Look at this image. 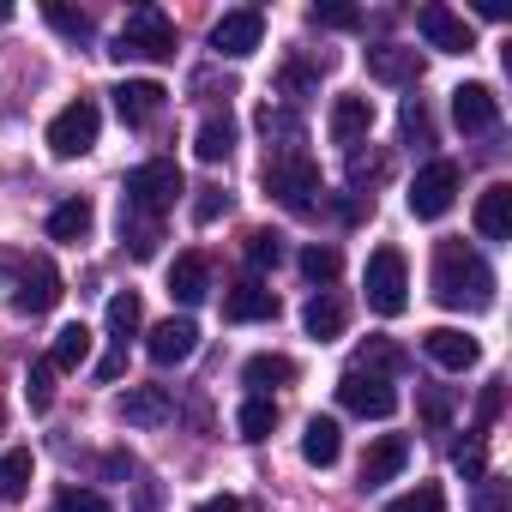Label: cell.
<instances>
[{"instance_id":"1","label":"cell","mask_w":512,"mask_h":512,"mask_svg":"<svg viewBox=\"0 0 512 512\" xmlns=\"http://www.w3.org/2000/svg\"><path fill=\"white\" fill-rule=\"evenodd\" d=\"M434 302L452 314H482L494 302V272L482 266L476 247H464V241L434 247Z\"/></svg>"},{"instance_id":"2","label":"cell","mask_w":512,"mask_h":512,"mask_svg":"<svg viewBox=\"0 0 512 512\" xmlns=\"http://www.w3.org/2000/svg\"><path fill=\"white\" fill-rule=\"evenodd\" d=\"M181 199V169L169 163V157H151V163H139L133 175H127V187H121V211H133V217H163L169 205Z\"/></svg>"},{"instance_id":"3","label":"cell","mask_w":512,"mask_h":512,"mask_svg":"<svg viewBox=\"0 0 512 512\" xmlns=\"http://www.w3.org/2000/svg\"><path fill=\"white\" fill-rule=\"evenodd\" d=\"M109 55H115V61H169V55H175V25H169L157 7H133Z\"/></svg>"},{"instance_id":"4","label":"cell","mask_w":512,"mask_h":512,"mask_svg":"<svg viewBox=\"0 0 512 512\" xmlns=\"http://www.w3.org/2000/svg\"><path fill=\"white\" fill-rule=\"evenodd\" d=\"M368 308L398 320L410 308V272H404V253L398 247H374L368 253Z\"/></svg>"},{"instance_id":"5","label":"cell","mask_w":512,"mask_h":512,"mask_svg":"<svg viewBox=\"0 0 512 512\" xmlns=\"http://www.w3.org/2000/svg\"><path fill=\"white\" fill-rule=\"evenodd\" d=\"M266 193L290 211H314L320 205V169L308 157H266Z\"/></svg>"},{"instance_id":"6","label":"cell","mask_w":512,"mask_h":512,"mask_svg":"<svg viewBox=\"0 0 512 512\" xmlns=\"http://www.w3.org/2000/svg\"><path fill=\"white\" fill-rule=\"evenodd\" d=\"M452 199H458V163H452V157L422 163L416 181H410V211H416L422 223H434V217L452 211Z\"/></svg>"},{"instance_id":"7","label":"cell","mask_w":512,"mask_h":512,"mask_svg":"<svg viewBox=\"0 0 512 512\" xmlns=\"http://www.w3.org/2000/svg\"><path fill=\"white\" fill-rule=\"evenodd\" d=\"M97 133H103V115H97L91 97H79V103H67V109L49 121V151H55V157H85V151L97 145Z\"/></svg>"},{"instance_id":"8","label":"cell","mask_w":512,"mask_h":512,"mask_svg":"<svg viewBox=\"0 0 512 512\" xmlns=\"http://www.w3.org/2000/svg\"><path fill=\"white\" fill-rule=\"evenodd\" d=\"M338 404H344L350 416L386 422V416L398 410V392H392V380H380V374H362V368H350V374L338 380Z\"/></svg>"},{"instance_id":"9","label":"cell","mask_w":512,"mask_h":512,"mask_svg":"<svg viewBox=\"0 0 512 512\" xmlns=\"http://www.w3.org/2000/svg\"><path fill=\"white\" fill-rule=\"evenodd\" d=\"M260 43H266V13H253V7H235L211 25V49L229 55V61H247Z\"/></svg>"},{"instance_id":"10","label":"cell","mask_w":512,"mask_h":512,"mask_svg":"<svg viewBox=\"0 0 512 512\" xmlns=\"http://www.w3.org/2000/svg\"><path fill=\"white\" fill-rule=\"evenodd\" d=\"M55 302H61V272H55L49 253H37V260H25V278H19L13 308H19V314H49Z\"/></svg>"},{"instance_id":"11","label":"cell","mask_w":512,"mask_h":512,"mask_svg":"<svg viewBox=\"0 0 512 512\" xmlns=\"http://www.w3.org/2000/svg\"><path fill=\"white\" fill-rule=\"evenodd\" d=\"M145 350H151V362H157V368H181V362L199 350V326H193L187 314H169L163 326H151Z\"/></svg>"},{"instance_id":"12","label":"cell","mask_w":512,"mask_h":512,"mask_svg":"<svg viewBox=\"0 0 512 512\" xmlns=\"http://www.w3.org/2000/svg\"><path fill=\"white\" fill-rule=\"evenodd\" d=\"M416 31H422L428 49H440V55H470V49H476L470 25H464L452 7H422V13H416Z\"/></svg>"},{"instance_id":"13","label":"cell","mask_w":512,"mask_h":512,"mask_svg":"<svg viewBox=\"0 0 512 512\" xmlns=\"http://www.w3.org/2000/svg\"><path fill=\"white\" fill-rule=\"evenodd\" d=\"M422 356L434 362V368H446V374H464V368H476V338L470 332H458V326H434V332H422Z\"/></svg>"},{"instance_id":"14","label":"cell","mask_w":512,"mask_h":512,"mask_svg":"<svg viewBox=\"0 0 512 512\" xmlns=\"http://www.w3.org/2000/svg\"><path fill=\"white\" fill-rule=\"evenodd\" d=\"M115 416H121L127 428H157V422L175 416V404H169L163 386H127V392L115 398Z\"/></svg>"},{"instance_id":"15","label":"cell","mask_w":512,"mask_h":512,"mask_svg":"<svg viewBox=\"0 0 512 512\" xmlns=\"http://www.w3.org/2000/svg\"><path fill=\"white\" fill-rule=\"evenodd\" d=\"M452 121H458V133H488L500 121V97L488 85H458L452 91Z\"/></svg>"},{"instance_id":"16","label":"cell","mask_w":512,"mask_h":512,"mask_svg":"<svg viewBox=\"0 0 512 512\" xmlns=\"http://www.w3.org/2000/svg\"><path fill=\"white\" fill-rule=\"evenodd\" d=\"M278 314V296L260 284V278H241L229 296H223V320H235V326H253V320H272Z\"/></svg>"},{"instance_id":"17","label":"cell","mask_w":512,"mask_h":512,"mask_svg":"<svg viewBox=\"0 0 512 512\" xmlns=\"http://www.w3.org/2000/svg\"><path fill=\"white\" fill-rule=\"evenodd\" d=\"M163 85L157 79H127V85H115V109H121V121L127 127H145V121H157L163 115Z\"/></svg>"},{"instance_id":"18","label":"cell","mask_w":512,"mask_h":512,"mask_svg":"<svg viewBox=\"0 0 512 512\" xmlns=\"http://www.w3.org/2000/svg\"><path fill=\"white\" fill-rule=\"evenodd\" d=\"M404 464H410V440H404V434H380V440L362 452V488H380V482H392Z\"/></svg>"},{"instance_id":"19","label":"cell","mask_w":512,"mask_h":512,"mask_svg":"<svg viewBox=\"0 0 512 512\" xmlns=\"http://www.w3.org/2000/svg\"><path fill=\"white\" fill-rule=\"evenodd\" d=\"M476 229H482V241H512V187H506V181L482 187V199H476Z\"/></svg>"},{"instance_id":"20","label":"cell","mask_w":512,"mask_h":512,"mask_svg":"<svg viewBox=\"0 0 512 512\" xmlns=\"http://www.w3.org/2000/svg\"><path fill=\"white\" fill-rule=\"evenodd\" d=\"M169 296H175L181 308H193V302L211 296V266H205V253H181V260L169 266Z\"/></svg>"},{"instance_id":"21","label":"cell","mask_w":512,"mask_h":512,"mask_svg":"<svg viewBox=\"0 0 512 512\" xmlns=\"http://www.w3.org/2000/svg\"><path fill=\"white\" fill-rule=\"evenodd\" d=\"M368 127H374V103L368 97H338L332 103V121H326L332 145H356V139H368Z\"/></svg>"},{"instance_id":"22","label":"cell","mask_w":512,"mask_h":512,"mask_svg":"<svg viewBox=\"0 0 512 512\" xmlns=\"http://www.w3.org/2000/svg\"><path fill=\"white\" fill-rule=\"evenodd\" d=\"M229 151H235V121H229V109H211L199 121V133H193V157L199 163H223Z\"/></svg>"},{"instance_id":"23","label":"cell","mask_w":512,"mask_h":512,"mask_svg":"<svg viewBox=\"0 0 512 512\" xmlns=\"http://www.w3.org/2000/svg\"><path fill=\"white\" fill-rule=\"evenodd\" d=\"M416 49H404V43H380V49H368V73L380 79V85H410L416 79Z\"/></svg>"},{"instance_id":"24","label":"cell","mask_w":512,"mask_h":512,"mask_svg":"<svg viewBox=\"0 0 512 512\" xmlns=\"http://www.w3.org/2000/svg\"><path fill=\"white\" fill-rule=\"evenodd\" d=\"M43 362H49L55 374H73V368H85V362H91V326H85V320H79V326H61Z\"/></svg>"},{"instance_id":"25","label":"cell","mask_w":512,"mask_h":512,"mask_svg":"<svg viewBox=\"0 0 512 512\" xmlns=\"http://www.w3.org/2000/svg\"><path fill=\"white\" fill-rule=\"evenodd\" d=\"M338 452H344V428H338L332 416H314V422L302 428V458H308V464H320V470H332V464H338Z\"/></svg>"},{"instance_id":"26","label":"cell","mask_w":512,"mask_h":512,"mask_svg":"<svg viewBox=\"0 0 512 512\" xmlns=\"http://www.w3.org/2000/svg\"><path fill=\"white\" fill-rule=\"evenodd\" d=\"M241 380L253 386V398H266L272 386H290V380H296V362H290V356H253V362L241 368Z\"/></svg>"},{"instance_id":"27","label":"cell","mask_w":512,"mask_h":512,"mask_svg":"<svg viewBox=\"0 0 512 512\" xmlns=\"http://www.w3.org/2000/svg\"><path fill=\"white\" fill-rule=\"evenodd\" d=\"M260 133L278 139L272 157H302V121H296L290 109H272V103H266V109H260Z\"/></svg>"},{"instance_id":"28","label":"cell","mask_w":512,"mask_h":512,"mask_svg":"<svg viewBox=\"0 0 512 512\" xmlns=\"http://www.w3.org/2000/svg\"><path fill=\"white\" fill-rule=\"evenodd\" d=\"M91 223H97L91 199H67V205H55V211H49V235H55V241H85V235H91Z\"/></svg>"},{"instance_id":"29","label":"cell","mask_w":512,"mask_h":512,"mask_svg":"<svg viewBox=\"0 0 512 512\" xmlns=\"http://www.w3.org/2000/svg\"><path fill=\"white\" fill-rule=\"evenodd\" d=\"M302 326H308V338H338V332H344V302H338L332 290H320V296L302 308Z\"/></svg>"},{"instance_id":"30","label":"cell","mask_w":512,"mask_h":512,"mask_svg":"<svg viewBox=\"0 0 512 512\" xmlns=\"http://www.w3.org/2000/svg\"><path fill=\"white\" fill-rule=\"evenodd\" d=\"M103 326H109L115 350H127V338L139 332V296H133V290H115V296H109V314H103Z\"/></svg>"},{"instance_id":"31","label":"cell","mask_w":512,"mask_h":512,"mask_svg":"<svg viewBox=\"0 0 512 512\" xmlns=\"http://www.w3.org/2000/svg\"><path fill=\"white\" fill-rule=\"evenodd\" d=\"M31 452H0V506H13V500H25V488H31Z\"/></svg>"},{"instance_id":"32","label":"cell","mask_w":512,"mask_h":512,"mask_svg":"<svg viewBox=\"0 0 512 512\" xmlns=\"http://www.w3.org/2000/svg\"><path fill=\"white\" fill-rule=\"evenodd\" d=\"M235 428H241V440H266L278 428V404L272 398H247L241 416H235Z\"/></svg>"},{"instance_id":"33","label":"cell","mask_w":512,"mask_h":512,"mask_svg":"<svg viewBox=\"0 0 512 512\" xmlns=\"http://www.w3.org/2000/svg\"><path fill=\"white\" fill-rule=\"evenodd\" d=\"M121 241L139 253V260H151V253H157V223H151V217H133V211H121Z\"/></svg>"},{"instance_id":"34","label":"cell","mask_w":512,"mask_h":512,"mask_svg":"<svg viewBox=\"0 0 512 512\" xmlns=\"http://www.w3.org/2000/svg\"><path fill=\"white\" fill-rule=\"evenodd\" d=\"M386 512H446V494H440V482H416V488L398 494Z\"/></svg>"},{"instance_id":"35","label":"cell","mask_w":512,"mask_h":512,"mask_svg":"<svg viewBox=\"0 0 512 512\" xmlns=\"http://www.w3.org/2000/svg\"><path fill=\"white\" fill-rule=\"evenodd\" d=\"M278 260H284V235L253 229V235H247V266H260V272H266V266H278Z\"/></svg>"},{"instance_id":"36","label":"cell","mask_w":512,"mask_h":512,"mask_svg":"<svg viewBox=\"0 0 512 512\" xmlns=\"http://www.w3.org/2000/svg\"><path fill=\"white\" fill-rule=\"evenodd\" d=\"M302 278H308V284H332V278H338V247H320V241H314V247L302 253Z\"/></svg>"},{"instance_id":"37","label":"cell","mask_w":512,"mask_h":512,"mask_svg":"<svg viewBox=\"0 0 512 512\" xmlns=\"http://www.w3.org/2000/svg\"><path fill=\"white\" fill-rule=\"evenodd\" d=\"M43 19H49L61 37H73V43H85V37H91V19H85V13H73V7H55V0L43 7Z\"/></svg>"},{"instance_id":"38","label":"cell","mask_w":512,"mask_h":512,"mask_svg":"<svg viewBox=\"0 0 512 512\" xmlns=\"http://www.w3.org/2000/svg\"><path fill=\"white\" fill-rule=\"evenodd\" d=\"M416 404H422V422H428V428H446V422H452V398H446L440 386H422Z\"/></svg>"},{"instance_id":"39","label":"cell","mask_w":512,"mask_h":512,"mask_svg":"<svg viewBox=\"0 0 512 512\" xmlns=\"http://www.w3.org/2000/svg\"><path fill=\"white\" fill-rule=\"evenodd\" d=\"M404 139H416V145H428L434 133H428V109H422V97H404Z\"/></svg>"},{"instance_id":"40","label":"cell","mask_w":512,"mask_h":512,"mask_svg":"<svg viewBox=\"0 0 512 512\" xmlns=\"http://www.w3.org/2000/svg\"><path fill=\"white\" fill-rule=\"evenodd\" d=\"M25 386H31V410H49V404H55V368H49V362H37Z\"/></svg>"},{"instance_id":"41","label":"cell","mask_w":512,"mask_h":512,"mask_svg":"<svg viewBox=\"0 0 512 512\" xmlns=\"http://www.w3.org/2000/svg\"><path fill=\"white\" fill-rule=\"evenodd\" d=\"M55 512H109V500L91 494V488H67V494L55 500Z\"/></svg>"},{"instance_id":"42","label":"cell","mask_w":512,"mask_h":512,"mask_svg":"<svg viewBox=\"0 0 512 512\" xmlns=\"http://www.w3.org/2000/svg\"><path fill=\"white\" fill-rule=\"evenodd\" d=\"M217 211H229V193H223V187H199V199H193V217H199V223H211Z\"/></svg>"},{"instance_id":"43","label":"cell","mask_w":512,"mask_h":512,"mask_svg":"<svg viewBox=\"0 0 512 512\" xmlns=\"http://www.w3.org/2000/svg\"><path fill=\"white\" fill-rule=\"evenodd\" d=\"M314 25H332V31H350V25H356V7H338V0H326V7H314Z\"/></svg>"},{"instance_id":"44","label":"cell","mask_w":512,"mask_h":512,"mask_svg":"<svg viewBox=\"0 0 512 512\" xmlns=\"http://www.w3.org/2000/svg\"><path fill=\"white\" fill-rule=\"evenodd\" d=\"M494 410H500V380H488V386H482V404H476V428H488V422H494Z\"/></svg>"},{"instance_id":"45","label":"cell","mask_w":512,"mask_h":512,"mask_svg":"<svg viewBox=\"0 0 512 512\" xmlns=\"http://www.w3.org/2000/svg\"><path fill=\"white\" fill-rule=\"evenodd\" d=\"M121 368H127V356L115 350V356H103V362H97V380H121Z\"/></svg>"},{"instance_id":"46","label":"cell","mask_w":512,"mask_h":512,"mask_svg":"<svg viewBox=\"0 0 512 512\" xmlns=\"http://www.w3.org/2000/svg\"><path fill=\"white\" fill-rule=\"evenodd\" d=\"M199 512H241V500L235 494H211V500H199Z\"/></svg>"},{"instance_id":"47","label":"cell","mask_w":512,"mask_h":512,"mask_svg":"<svg viewBox=\"0 0 512 512\" xmlns=\"http://www.w3.org/2000/svg\"><path fill=\"white\" fill-rule=\"evenodd\" d=\"M7 19H13V7H7V0H0V25H7Z\"/></svg>"},{"instance_id":"48","label":"cell","mask_w":512,"mask_h":512,"mask_svg":"<svg viewBox=\"0 0 512 512\" xmlns=\"http://www.w3.org/2000/svg\"><path fill=\"white\" fill-rule=\"evenodd\" d=\"M0 422H7V404H0Z\"/></svg>"}]
</instances>
